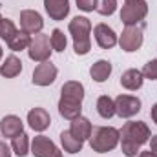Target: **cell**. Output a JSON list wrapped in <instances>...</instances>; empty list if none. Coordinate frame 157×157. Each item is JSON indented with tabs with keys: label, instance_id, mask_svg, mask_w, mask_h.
Instances as JSON below:
<instances>
[{
	"label": "cell",
	"instance_id": "11",
	"mask_svg": "<svg viewBox=\"0 0 157 157\" xmlns=\"http://www.w3.org/2000/svg\"><path fill=\"white\" fill-rule=\"evenodd\" d=\"M93 35H95L97 44H99L102 49H110V48H113L119 42L117 33H115L108 24H97V26L93 28Z\"/></svg>",
	"mask_w": 157,
	"mask_h": 157
},
{
	"label": "cell",
	"instance_id": "23",
	"mask_svg": "<svg viewBox=\"0 0 157 157\" xmlns=\"http://www.w3.org/2000/svg\"><path fill=\"white\" fill-rule=\"evenodd\" d=\"M29 42H31V35L26 33V31H17L11 39L7 40V46L11 51H22V49H28L29 48Z\"/></svg>",
	"mask_w": 157,
	"mask_h": 157
},
{
	"label": "cell",
	"instance_id": "6",
	"mask_svg": "<svg viewBox=\"0 0 157 157\" xmlns=\"http://www.w3.org/2000/svg\"><path fill=\"white\" fill-rule=\"evenodd\" d=\"M143 39H144L143 37V28H139V26H126L122 29L121 37H119V44H121V48L124 51L133 53V51H137L143 46Z\"/></svg>",
	"mask_w": 157,
	"mask_h": 157
},
{
	"label": "cell",
	"instance_id": "3",
	"mask_svg": "<svg viewBox=\"0 0 157 157\" xmlns=\"http://www.w3.org/2000/svg\"><path fill=\"white\" fill-rule=\"evenodd\" d=\"M70 33L73 37V49L77 55H86L91 49V40H90V33H91V22L86 17H75L70 22Z\"/></svg>",
	"mask_w": 157,
	"mask_h": 157
},
{
	"label": "cell",
	"instance_id": "22",
	"mask_svg": "<svg viewBox=\"0 0 157 157\" xmlns=\"http://www.w3.org/2000/svg\"><path fill=\"white\" fill-rule=\"evenodd\" d=\"M97 112L102 119H112L115 115V101L108 95H101L97 101Z\"/></svg>",
	"mask_w": 157,
	"mask_h": 157
},
{
	"label": "cell",
	"instance_id": "5",
	"mask_svg": "<svg viewBox=\"0 0 157 157\" xmlns=\"http://www.w3.org/2000/svg\"><path fill=\"white\" fill-rule=\"evenodd\" d=\"M51 51L53 49H51V44H49V37L44 35V33H37L31 39L29 48H28V55L35 62H46V60H49Z\"/></svg>",
	"mask_w": 157,
	"mask_h": 157
},
{
	"label": "cell",
	"instance_id": "13",
	"mask_svg": "<svg viewBox=\"0 0 157 157\" xmlns=\"http://www.w3.org/2000/svg\"><path fill=\"white\" fill-rule=\"evenodd\" d=\"M28 122H29V126H31L35 132H44V130L49 128L51 117H49V113H48L44 108H33V110H29V113H28Z\"/></svg>",
	"mask_w": 157,
	"mask_h": 157
},
{
	"label": "cell",
	"instance_id": "34",
	"mask_svg": "<svg viewBox=\"0 0 157 157\" xmlns=\"http://www.w3.org/2000/svg\"><path fill=\"white\" fill-rule=\"evenodd\" d=\"M0 59H2V46H0Z\"/></svg>",
	"mask_w": 157,
	"mask_h": 157
},
{
	"label": "cell",
	"instance_id": "10",
	"mask_svg": "<svg viewBox=\"0 0 157 157\" xmlns=\"http://www.w3.org/2000/svg\"><path fill=\"white\" fill-rule=\"evenodd\" d=\"M55 78H57V68L49 60L40 62L33 71V84L37 86H49L55 82Z\"/></svg>",
	"mask_w": 157,
	"mask_h": 157
},
{
	"label": "cell",
	"instance_id": "12",
	"mask_svg": "<svg viewBox=\"0 0 157 157\" xmlns=\"http://www.w3.org/2000/svg\"><path fill=\"white\" fill-rule=\"evenodd\" d=\"M44 9L51 20H64L70 13V0H44Z\"/></svg>",
	"mask_w": 157,
	"mask_h": 157
},
{
	"label": "cell",
	"instance_id": "15",
	"mask_svg": "<svg viewBox=\"0 0 157 157\" xmlns=\"http://www.w3.org/2000/svg\"><path fill=\"white\" fill-rule=\"evenodd\" d=\"M60 99L73 101V102H82L84 99V86L77 80H70L60 88Z\"/></svg>",
	"mask_w": 157,
	"mask_h": 157
},
{
	"label": "cell",
	"instance_id": "9",
	"mask_svg": "<svg viewBox=\"0 0 157 157\" xmlns=\"http://www.w3.org/2000/svg\"><path fill=\"white\" fill-rule=\"evenodd\" d=\"M20 28L22 31L29 33V35H37L44 28V20L40 17V13L33 11V9H26L20 13Z\"/></svg>",
	"mask_w": 157,
	"mask_h": 157
},
{
	"label": "cell",
	"instance_id": "30",
	"mask_svg": "<svg viewBox=\"0 0 157 157\" xmlns=\"http://www.w3.org/2000/svg\"><path fill=\"white\" fill-rule=\"evenodd\" d=\"M0 157H11V150H9V146H7L6 143H2V141H0Z\"/></svg>",
	"mask_w": 157,
	"mask_h": 157
},
{
	"label": "cell",
	"instance_id": "25",
	"mask_svg": "<svg viewBox=\"0 0 157 157\" xmlns=\"http://www.w3.org/2000/svg\"><path fill=\"white\" fill-rule=\"evenodd\" d=\"M49 44H51V49L53 51H64L66 49V35L60 31V29H53L51 31V37H49Z\"/></svg>",
	"mask_w": 157,
	"mask_h": 157
},
{
	"label": "cell",
	"instance_id": "17",
	"mask_svg": "<svg viewBox=\"0 0 157 157\" xmlns=\"http://www.w3.org/2000/svg\"><path fill=\"white\" fill-rule=\"evenodd\" d=\"M70 132L80 139V141H86V139H90L91 137V132H93V128H91V122L88 121L86 117H77L71 121V128H70Z\"/></svg>",
	"mask_w": 157,
	"mask_h": 157
},
{
	"label": "cell",
	"instance_id": "21",
	"mask_svg": "<svg viewBox=\"0 0 157 157\" xmlns=\"http://www.w3.org/2000/svg\"><path fill=\"white\" fill-rule=\"evenodd\" d=\"M90 75L95 82H104L106 78L112 75V64L108 60H97L91 70H90Z\"/></svg>",
	"mask_w": 157,
	"mask_h": 157
},
{
	"label": "cell",
	"instance_id": "16",
	"mask_svg": "<svg viewBox=\"0 0 157 157\" xmlns=\"http://www.w3.org/2000/svg\"><path fill=\"white\" fill-rule=\"evenodd\" d=\"M143 82H144V75H143L141 70H126V71L122 73V77H121L122 88H126V90H130V91L139 90V88L143 86Z\"/></svg>",
	"mask_w": 157,
	"mask_h": 157
},
{
	"label": "cell",
	"instance_id": "28",
	"mask_svg": "<svg viewBox=\"0 0 157 157\" xmlns=\"http://www.w3.org/2000/svg\"><path fill=\"white\" fill-rule=\"evenodd\" d=\"M143 75H144V78L157 80V59H154V60H150V62L144 64V68H143Z\"/></svg>",
	"mask_w": 157,
	"mask_h": 157
},
{
	"label": "cell",
	"instance_id": "1",
	"mask_svg": "<svg viewBox=\"0 0 157 157\" xmlns=\"http://www.w3.org/2000/svg\"><path fill=\"white\" fill-rule=\"evenodd\" d=\"M119 132H121V148L126 157H137L139 148L152 137L150 128L143 121H130Z\"/></svg>",
	"mask_w": 157,
	"mask_h": 157
},
{
	"label": "cell",
	"instance_id": "26",
	"mask_svg": "<svg viewBox=\"0 0 157 157\" xmlns=\"http://www.w3.org/2000/svg\"><path fill=\"white\" fill-rule=\"evenodd\" d=\"M102 17H110L115 13L117 9V0H97V7H95Z\"/></svg>",
	"mask_w": 157,
	"mask_h": 157
},
{
	"label": "cell",
	"instance_id": "19",
	"mask_svg": "<svg viewBox=\"0 0 157 157\" xmlns=\"http://www.w3.org/2000/svg\"><path fill=\"white\" fill-rule=\"evenodd\" d=\"M80 112H82V102H73V101H66V99H60L59 101V113L64 119H73L80 117Z\"/></svg>",
	"mask_w": 157,
	"mask_h": 157
},
{
	"label": "cell",
	"instance_id": "35",
	"mask_svg": "<svg viewBox=\"0 0 157 157\" xmlns=\"http://www.w3.org/2000/svg\"><path fill=\"white\" fill-rule=\"evenodd\" d=\"M0 20H2V15H0Z\"/></svg>",
	"mask_w": 157,
	"mask_h": 157
},
{
	"label": "cell",
	"instance_id": "31",
	"mask_svg": "<svg viewBox=\"0 0 157 157\" xmlns=\"http://www.w3.org/2000/svg\"><path fill=\"white\" fill-rule=\"evenodd\" d=\"M150 150L157 155V135H154V137H152V141H150Z\"/></svg>",
	"mask_w": 157,
	"mask_h": 157
},
{
	"label": "cell",
	"instance_id": "14",
	"mask_svg": "<svg viewBox=\"0 0 157 157\" xmlns=\"http://www.w3.org/2000/svg\"><path fill=\"white\" fill-rule=\"evenodd\" d=\"M0 132L4 137H17L18 133L24 132V122L20 121V117L17 115H6L0 121Z\"/></svg>",
	"mask_w": 157,
	"mask_h": 157
},
{
	"label": "cell",
	"instance_id": "24",
	"mask_svg": "<svg viewBox=\"0 0 157 157\" xmlns=\"http://www.w3.org/2000/svg\"><path fill=\"white\" fill-rule=\"evenodd\" d=\"M11 148H13V152H15L18 157H26L28 154H29V137H28L24 132L18 133L17 137H13Z\"/></svg>",
	"mask_w": 157,
	"mask_h": 157
},
{
	"label": "cell",
	"instance_id": "8",
	"mask_svg": "<svg viewBox=\"0 0 157 157\" xmlns=\"http://www.w3.org/2000/svg\"><path fill=\"white\" fill-rule=\"evenodd\" d=\"M31 154L35 157H62V152L46 135H37L33 139V143H31Z\"/></svg>",
	"mask_w": 157,
	"mask_h": 157
},
{
	"label": "cell",
	"instance_id": "7",
	"mask_svg": "<svg viewBox=\"0 0 157 157\" xmlns=\"http://www.w3.org/2000/svg\"><path fill=\"white\" fill-rule=\"evenodd\" d=\"M141 112V101L133 95H119L115 99V113L122 119H130Z\"/></svg>",
	"mask_w": 157,
	"mask_h": 157
},
{
	"label": "cell",
	"instance_id": "27",
	"mask_svg": "<svg viewBox=\"0 0 157 157\" xmlns=\"http://www.w3.org/2000/svg\"><path fill=\"white\" fill-rule=\"evenodd\" d=\"M15 33H17L15 24H13L11 20H7V18H2V20H0V39L7 42V40L15 35Z\"/></svg>",
	"mask_w": 157,
	"mask_h": 157
},
{
	"label": "cell",
	"instance_id": "33",
	"mask_svg": "<svg viewBox=\"0 0 157 157\" xmlns=\"http://www.w3.org/2000/svg\"><path fill=\"white\" fill-rule=\"evenodd\" d=\"M139 157H157V155L152 152V150H148V152H141V154H139Z\"/></svg>",
	"mask_w": 157,
	"mask_h": 157
},
{
	"label": "cell",
	"instance_id": "29",
	"mask_svg": "<svg viewBox=\"0 0 157 157\" xmlns=\"http://www.w3.org/2000/svg\"><path fill=\"white\" fill-rule=\"evenodd\" d=\"M75 2H77L78 9L86 11V13H90V11H93L97 7V0H75Z\"/></svg>",
	"mask_w": 157,
	"mask_h": 157
},
{
	"label": "cell",
	"instance_id": "32",
	"mask_svg": "<svg viewBox=\"0 0 157 157\" xmlns=\"http://www.w3.org/2000/svg\"><path fill=\"white\" fill-rule=\"evenodd\" d=\"M150 113H152V119H154V122L157 124V104H154V106H152V112H150Z\"/></svg>",
	"mask_w": 157,
	"mask_h": 157
},
{
	"label": "cell",
	"instance_id": "18",
	"mask_svg": "<svg viewBox=\"0 0 157 157\" xmlns=\"http://www.w3.org/2000/svg\"><path fill=\"white\" fill-rule=\"evenodd\" d=\"M20 71H22V60L15 55H9L4 60V64L0 66V75L6 78L17 77V75H20Z\"/></svg>",
	"mask_w": 157,
	"mask_h": 157
},
{
	"label": "cell",
	"instance_id": "4",
	"mask_svg": "<svg viewBox=\"0 0 157 157\" xmlns=\"http://www.w3.org/2000/svg\"><path fill=\"white\" fill-rule=\"evenodd\" d=\"M148 15V4L144 0H126L121 9V20L124 26H137Z\"/></svg>",
	"mask_w": 157,
	"mask_h": 157
},
{
	"label": "cell",
	"instance_id": "20",
	"mask_svg": "<svg viewBox=\"0 0 157 157\" xmlns=\"http://www.w3.org/2000/svg\"><path fill=\"white\" fill-rule=\"evenodd\" d=\"M60 143H62L64 152H68V154H78L82 150V144H84V141L77 139L70 130H64L60 133Z\"/></svg>",
	"mask_w": 157,
	"mask_h": 157
},
{
	"label": "cell",
	"instance_id": "2",
	"mask_svg": "<svg viewBox=\"0 0 157 157\" xmlns=\"http://www.w3.org/2000/svg\"><path fill=\"white\" fill-rule=\"evenodd\" d=\"M121 141V132L113 126H99L91 132L90 137V146L97 154H106L112 152Z\"/></svg>",
	"mask_w": 157,
	"mask_h": 157
}]
</instances>
